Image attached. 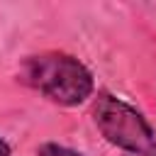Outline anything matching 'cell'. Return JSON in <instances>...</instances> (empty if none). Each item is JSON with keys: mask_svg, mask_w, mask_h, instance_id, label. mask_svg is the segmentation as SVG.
Here are the masks:
<instances>
[{"mask_svg": "<svg viewBox=\"0 0 156 156\" xmlns=\"http://www.w3.org/2000/svg\"><path fill=\"white\" fill-rule=\"evenodd\" d=\"M37 156H83V154L63 144H56V141H44L37 146Z\"/></svg>", "mask_w": 156, "mask_h": 156, "instance_id": "3", "label": "cell"}, {"mask_svg": "<svg viewBox=\"0 0 156 156\" xmlns=\"http://www.w3.org/2000/svg\"><path fill=\"white\" fill-rule=\"evenodd\" d=\"M93 122L107 144L124 156H156V129L127 100L102 90L93 100Z\"/></svg>", "mask_w": 156, "mask_h": 156, "instance_id": "2", "label": "cell"}, {"mask_svg": "<svg viewBox=\"0 0 156 156\" xmlns=\"http://www.w3.org/2000/svg\"><path fill=\"white\" fill-rule=\"evenodd\" d=\"M17 76L27 88L61 107H78L95 93V78L90 68L66 51H41L24 56Z\"/></svg>", "mask_w": 156, "mask_h": 156, "instance_id": "1", "label": "cell"}, {"mask_svg": "<svg viewBox=\"0 0 156 156\" xmlns=\"http://www.w3.org/2000/svg\"><path fill=\"white\" fill-rule=\"evenodd\" d=\"M0 156H12V146L0 136Z\"/></svg>", "mask_w": 156, "mask_h": 156, "instance_id": "4", "label": "cell"}]
</instances>
